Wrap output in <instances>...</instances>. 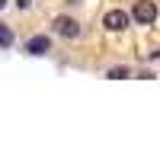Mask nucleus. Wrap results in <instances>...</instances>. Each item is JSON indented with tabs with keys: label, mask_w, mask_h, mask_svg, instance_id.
<instances>
[{
	"label": "nucleus",
	"mask_w": 160,
	"mask_h": 160,
	"mask_svg": "<svg viewBox=\"0 0 160 160\" xmlns=\"http://www.w3.org/2000/svg\"><path fill=\"white\" fill-rule=\"evenodd\" d=\"M51 32L61 35V38H77V35H80V26H77V19H71V16H58L55 22H51Z\"/></svg>",
	"instance_id": "nucleus-1"
},
{
	"label": "nucleus",
	"mask_w": 160,
	"mask_h": 160,
	"mask_svg": "<svg viewBox=\"0 0 160 160\" xmlns=\"http://www.w3.org/2000/svg\"><path fill=\"white\" fill-rule=\"evenodd\" d=\"M48 48H51V38L48 35H35V38L26 42V51H29V55H45Z\"/></svg>",
	"instance_id": "nucleus-4"
},
{
	"label": "nucleus",
	"mask_w": 160,
	"mask_h": 160,
	"mask_svg": "<svg viewBox=\"0 0 160 160\" xmlns=\"http://www.w3.org/2000/svg\"><path fill=\"white\" fill-rule=\"evenodd\" d=\"M3 3H7V0H0V10H3Z\"/></svg>",
	"instance_id": "nucleus-8"
},
{
	"label": "nucleus",
	"mask_w": 160,
	"mask_h": 160,
	"mask_svg": "<svg viewBox=\"0 0 160 160\" xmlns=\"http://www.w3.org/2000/svg\"><path fill=\"white\" fill-rule=\"evenodd\" d=\"M125 77H131L128 68H112V71H109V80H125Z\"/></svg>",
	"instance_id": "nucleus-6"
},
{
	"label": "nucleus",
	"mask_w": 160,
	"mask_h": 160,
	"mask_svg": "<svg viewBox=\"0 0 160 160\" xmlns=\"http://www.w3.org/2000/svg\"><path fill=\"white\" fill-rule=\"evenodd\" d=\"M29 3H32V0H16V7H19V10H29Z\"/></svg>",
	"instance_id": "nucleus-7"
},
{
	"label": "nucleus",
	"mask_w": 160,
	"mask_h": 160,
	"mask_svg": "<svg viewBox=\"0 0 160 160\" xmlns=\"http://www.w3.org/2000/svg\"><path fill=\"white\" fill-rule=\"evenodd\" d=\"M131 19H138L141 26H151V22L157 19V7L151 3V0H138L135 10H131Z\"/></svg>",
	"instance_id": "nucleus-2"
},
{
	"label": "nucleus",
	"mask_w": 160,
	"mask_h": 160,
	"mask_svg": "<svg viewBox=\"0 0 160 160\" xmlns=\"http://www.w3.org/2000/svg\"><path fill=\"white\" fill-rule=\"evenodd\" d=\"M102 26H106L109 32H122V29H128V13H125V10H109V13L102 16Z\"/></svg>",
	"instance_id": "nucleus-3"
},
{
	"label": "nucleus",
	"mask_w": 160,
	"mask_h": 160,
	"mask_svg": "<svg viewBox=\"0 0 160 160\" xmlns=\"http://www.w3.org/2000/svg\"><path fill=\"white\" fill-rule=\"evenodd\" d=\"M10 45H13V32L7 26H0V48H10Z\"/></svg>",
	"instance_id": "nucleus-5"
}]
</instances>
